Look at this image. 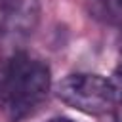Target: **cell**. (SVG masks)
Segmentation results:
<instances>
[{
  "label": "cell",
  "mask_w": 122,
  "mask_h": 122,
  "mask_svg": "<svg viewBox=\"0 0 122 122\" xmlns=\"http://www.w3.org/2000/svg\"><path fill=\"white\" fill-rule=\"evenodd\" d=\"M57 97L86 114H103L116 107V95L109 78L93 72H72L55 86Z\"/></svg>",
  "instance_id": "7a4b0ae2"
},
{
  "label": "cell",
  "mask_w": 122,
  "mask_h": 122,
  "mask_svg": "<svg viewBox=\"0 0 122 122\" xmlns=\"http://www.w3.org/2000/svg\"><path fill=\"white\" fill-rule=\"evenodd\" d=\"M46 122H76V120H72V118H69V116H53V118H50V120H46Z\"/></svg>",
  "instance_id": "52a82bcc"
},
{
  "label": "cell",
  "mask_w": 122,
  "mask_h": 122,
  "mask_svg": "<svg viewBox=\"0 0 122 122\" xmlns=\"http://www.w3.org/2000/svg\"><path fill=\"white\" fill-rule=\"evenodd\" d=\"M51 86L50 67L23 50L10 55L0 76V101L13 122L32 114L48 97Z\"/></svg>",
  "instance_id": "6da1fadb"
},
{
  "label": "cell",
  "mask_w": 122,
  "mask_h": 122,
  "mask_svg": "<svg viewBox=\"0 0 122 122\" xmlns=\"http://www.w3.org/2000/svg\"><path fill=\"white\" fill-rule=\"evenodd\" d=\"M88 13L107 25L122 23V0H86Z\"/></svg>",
  "instance_id": "277c9868"
},
{
  "label": "cell",
  "mask_w": 122,
  "mask_h": 122,
  "mask_svg": "<svg viewBox=\"0 0 122 122\" xmlns=\"http://www.w3.org/2000/svg\"><path fill=\"white\" fill-rule=\"evenodd\" d=\"M109 82L114 90V95H116V103L122 101V61L116 65V69L112 71V74L109 76Z\"/></svg>",
  "instance_id": "5b68a950"
},
{
  "label": "cell",
  "mask_w": 122,
  "mask_h": 122,
  "mask_svg": "<svg viewBox=\"0 0 122 122\" xmlns=\"http://www.w3.org/2000/svg\"><path fill=\"white\" fill-rule=\"evenodd\" d=\"M40 23L38 0H2L0 8V48L13 55L23 50Z\"/></svg>",
  "instance_id": "3957f363"
},
{
  "label": "cell",
  "mask_w": 122,
  "mask_h": 122,
  "mask_svg": "<svg viewBox=\"0 0 122 122\" xmlns=\"http://www.w3.org/2000/svg\"><path fill=\"white\" fill-rule=\"evenodd\" d=\"M114 118H116V122H122V101H118L114 107Z\"/></svg>",
  "instance_id": "8992f818"
}]
</instances>
